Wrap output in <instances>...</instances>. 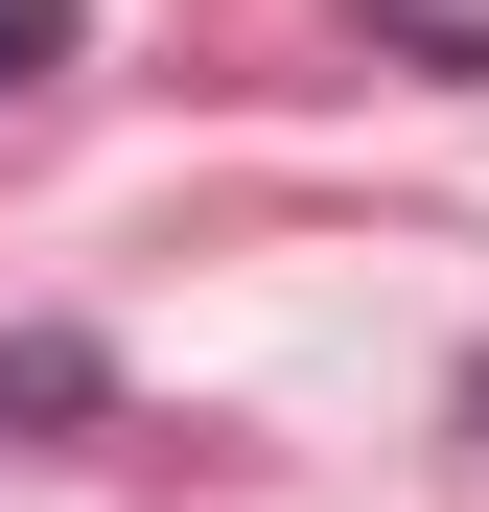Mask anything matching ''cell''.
I'll list each match as a JSON object with an SVG mask.
<instances>
[{
  "label": "cell",
  "instance_id": "cell-1",
  "mask_svg": "<svg viewBox=\"0 0 489 512\" xmlns=\"http://www.w3.org/2000/svg\"><path fill=\"white\" fill-rule=\"evenodd\" d=\"M24 70H70V0H0V94H24Z\"/></svg>",
  "mask_w": 489,
  "mask_h": 512
}]
</instances>
